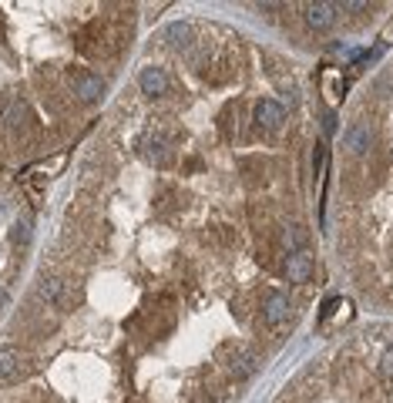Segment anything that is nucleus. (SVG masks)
<instances>
[{
  "mask_svg": "<svg viewBox=\"0 0 393 403\" xmlns=\"http://www.w3.org/2000/svg\"><path fill=\"white\" fill-rule=\"evenodd\" d=\"M3 299H7V289H3V283H0V303H3Z\"/></svg>",
  "mask_w": 393,
  "mask_h": 403,
  "instance_id": "dca6fc26",
  "label": "nucleus"
},
{
  "mask_svg": "<svg viewBox=\"0 0 393 403\" xmlns=\"http://www.w3.org/2000/svg\"><path fill=\"white\" fill-rule=\"evenodd\" d=\"M252 121H256L259 128H265V132H276L282 121H286V108H282L279 101H272V97H262V101H256Z\"/></svg>",
  "mask_w": 393,
  "mask_h": 403,
  "instance_id": "f257e3e1",
  "label": "nucleus"
},
{
  "mask_svg": "<svg viewBox=\"0 0 393 403\" xmlns=\"http://www.w3.org/2000/svg\"><path fill=\"white\" fill-rule=\"evenodd\" d=\"M383 44H393V20L387 24V31H383Z\"/></svg>",
  "mask_w": 393,
  "mask_h": 403,
  "instance_id": "2eb2a0df",
  "label": "nucleus"
},
{
  "mask_svg": "<svg viewBox=\"0 0 393 403\" xmlns=\"http://www.w3.org/2000/svg\"><path fill=\"white\" fill-rule=\"evenodd\" d=\"M343 145H346V152L350 155H367L373 148V132H370V125L367 121H353L346 134H343Z\"/></svg>",
  "mask_w": 393,
  "mask_h": 403,
  "instance_id": "7ed1b4c3",
  "label": "nucleus"
},
{
  "mask_svg": "<svg viewBox=\"0 0 393 403\" xmlns=\"http://www.w3.org/2000/svg\"><path fill=\"white\" fill-rule=\"evenodd\" d=\"M141 91H145L148 97L165 95V91H169V74H165L162 68H155V64L145 68V71H141Z\"/></svg>",
  "mask_w": 393,
  "mask_h": 403,
  "instance_id": "0eeeda50",
  "label": "nucleus"
},
{
  "mask_svg": "<svg viewBox=\"0 0 393 403\" xmlns=\"http://www.w3.org/2000/svg\"><path fill=\"white\" fill-rule=\"evenodd\" d=\"M289 313H293V306H289V299H286L282 292H269V296H265V303H262V316H265V323H269V326L286 323V319H289Z\"/></svg>",
  "mask_w": 393,
  "mask_h": 403,
  "instance_id": "423d86ee",
  "label": "nucleus"
},
{
  "mask_svg": "<svg viewBox=\"0 0 393 403\" xmlns=\"http://www.w3.org/2000/svg\"><path fill=\"white\" fill-rule=\"evenodd\" d=\"M24 366V356H20L14 346H3L0 349V380H14Z\"/></svg>",
  "mask_w": 393,
  "mask_h": 403,
  "instance_id": "6e6552de",
  "label": "nucleus"
},
{
  "mask_svg": "<svg viewBox=\"0 0 393 403\" xmlns=\"http://www.w3.org/2000/svg\"><path fill=\"white\" fill-rule=\"evenodd\" d=\"M38 289H40V296H44L47 303H61V299H64V286H61V279H51V276H44Z\"/></svg>",
  "mask_w": 393,
  "mask_h": 403,
  "instance_id": "9b49d317",
  "label": "nucleus"
},
{
  "mask_svg": "<svg viewBox=\"0 0 393 403\" xmlns=\"http://www.w3.org/2000/svg\"><path fill=\"white\" fill-rule=\"evenodd\" d=\"M337 306H339V299H330V303L323 306V313H319V323H326V319L333 316V309H337Z\"/></svg>",
  "mask_w": 393,
  "mask_h": 403,
  "instance_id": "4468645a",
  "label": "nucleus"
},
{
  "mask_svg": "<svg viewBox=\"0 0 393 403\" xmlns=\"http://www.w3.org/2000/svg\"><path fill=\"white\" fill-rule=\"evenodd\" d=\"M34 222H31V215H20V219H14V226H10V242L14 246H27L31 242V235H34Z\"/></svg>",
  "mask_w": 393,
  "mask_h": 403,
  "instance_id": "1a4fd4ad",
  "label": "nucleus"
},
{
  "mask_svg": "<svg viewBox=\"0 0 393 403\" xmlns=\"http://www.w3.org/2000/svg\"><path fill=\"white\" fill-rule=\"evenodd\" d=\"M3 212H7V198H0V215H3Z\"/></svg>",
  "mask_w": 393,
  "mask_h": 403,
  "instance_id": "f3484780",
  "label": "nucleus"
},
{
  "mask_svg": "<svg viewBox=\"0 0 393 403\" xmlns=\"http://www.w3.org/2000/svg\"><path fill=\"white\" fill-rule=\"evenodd\" d=\"M323 88H326V97H330V101H337L339 97V71H326V74H323Z\"/></svg>",
  "mask_w": 393,
  "mask_h": 403,
  "instance_id": "ddd939ff",
  "label": "nucleus"
},
{
  "mask_svg": "<svg viewBox=\"0 0 393 403\" xmlns=\"http://www.w3.org/2000/svg\"><path fill=\"white\" fill-rule=\"evenodd\" d=\"M282 246L289 252H300V249H306V232L300 229V226H289V229L282 232Z\"/></svg>",
  "mask_w": 393,
  "mask_h": 403,
  "instance_id": "f8f14e48",
  "label": "nucleus"
},
{
  "mask_svg": "<svg viewBox=\"0 0 393 403\" xmlns=\"http://www.w3.org/2000/svg\"><path fill=\"white\" fill-rule=\"evenodd\" d=\"M313 276V252L300 249V252H289L286 255V279L289 283H306Z\"/></svg>",
  "mask_w": 393,
  "mask_h": 403,
  "instance_id": "39448f33",
  "label": "nucleus"
},
{
  "mask_svg": "<svg viewBox=\"0 0 393 403\" xmlns=\"http://www.w3.org/2000/svg\"><path fill=\"white\" fill-rule=\"evenodd\" d=\"M337 3H326V0H313V3H306V24L313 27V31H330L333 24H337Z\"/></svg>",
  "mask_w": 393,
  "mask_h": 403,
  "instance_id": "20e7f679",
  "label": "nucleus"
},
{
  "mask_svg": "<svg viewBox=\"0 0 393 403\" xmlns=\"http://www.w3.org/2000/svg\"><path fill=\"white\" fill-rule=\"evenodd\" d=\"M71 84H75V95L84 101V104H94L98 97L105 95V81L91 71H75L71 74Z\"/></svg>",
  "mask_w": 393,
  "mask_h": 403,
  "instance_id": "f03ea898",
  "label": "nucleus"
},
{
  "mask_svg": "<svg viewBox=\"0 0 393 403\" xmlns=\"http://www.w3.org/2000/svg\"><path fill=\"white\" fill-rule=\"evenodd\" d=\"M259 370V356L256 353H242V356H236V363H232V373L242 380V377H252Z\"/></svg>",
  "mask_w": 393,
  "mask_h": 403,
  "instance_id": "9d476101",
  "label": "nucleus"
}]
</instances>
